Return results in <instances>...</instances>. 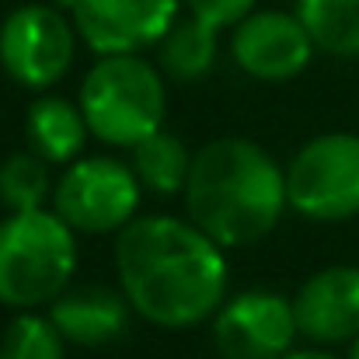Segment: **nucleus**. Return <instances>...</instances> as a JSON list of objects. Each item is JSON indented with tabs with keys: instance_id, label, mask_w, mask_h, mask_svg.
Listing matches in <instances>:
<instances>
[{
	"instance_id": "19",
	"label": "nucleus",
	"mask_w": 359,
	"mask_h": 359,
	"mask_svg": "<svg viewBox=\"0 0 359 359\" xmlns=\"http://www.w3.org/2000/svg\"><path fill=\"white\" fill-rule=\"evenodd\" d=\"M185 4H189V11L196 18H203V21L217 25V28L244 21L251 14V7H255V0H185Z\"/></svg>"
},
{
	"instance_id": "1",
	"label": "nucleus",
	"mask_w": 359,
	"mask_h": 359,
	"mask_svg": "<svg viewBox=\"0 0 359 359\" xmlns=\"http://www.w3.org/2000/svg\"><path fill=\"white\" fill-rule=\"evenodd\" d=\"M224 244L199 224L175 217L129 220L116 241L122 293L133 311L161 328H192L227 293Z\"/></svg>"
},
{
	"instance_id": "3",
	"label": "nucleus",
	"mask_w": 359,
	"mask_h": 359,
	"mask_svg": "<svg viewBox=\"0 0 359 359\" xmlns=\"http://www.w3.org/2000/svg\"><path fill=\"white\" fill-rule=\"evenodd\" d=\"M77 269L74 227L60 213H14L0 224V300L39 307L56 300Z\"/></svg>"
},
{
	"instance_id": "21",
	"label": "nucleus",
	"mask_w": 359,
	"mask_h": 359,
	"mask_svg": "<svg viewBox=\"0 0 359 359\" xmlns=\"http://www.w3.org/2000/svg\"><path fill=\"white\" fill-rule=\"evenodd\" d=\"M349 359H359V335L353 339V353H349Z\"/></svg>"
},
{
	"instance_id": "9",
	"label": "nucleus",
	"mask_w": 359,
	"mask_h": 359,
	"mask_svg": "<svg viewBox=\"0 0 359 359\" xmlns=\"http://www.w3.org/2000/svg\"><path fill=\"white\" fill-rule=\"evenodd\" d=\"M297 332L293 304L279 293H241L213 325L217 349L227 359H279Z\"/></svg>"
},
{
	"instance_id": "8",
	"label": "nucleus",
	"mask_w": 359,
	"mask_h": 359,
	"mask_svg": "<svg viewBox=\"0 0 359 359\" xmlns=\"http://www.w3.org/2000/svg\"><path fill=\"white\" fill-rule=\"evenodd\" d=\"M70 7L84 42L102 53H136L150 42H161L175 25L178 0H60Z\"/></svg>"
},
{
	"instance_id": "13",
	"label": "nucleus",
	"mask_w": 359,
	"mask_h": 359,
	"mask_svg": "<svg viewBox=\"0 0 359 359\" xmlns=\"http://www.w3.org/2000/svg\"><path fill=\"white\" fill-rule=\"evenodd\" d=\"M91 126L84 119V109L63 102V98H39L28 109V140L39 157L56 164H74L88 143Z\"/></svg>"
},
{
	"instance_id": "6",
	"label": "nucleus",
	"mask_w": 359,
	"mask_h": 359,
	"mask_svg": "<svg viewBox=\"0 0 359 359\" xmlns=\"http://www.w3.org/2000/svg\"><path fill=\"white\" fill-rule=\"evenodd\" d=\"M140 178L116 157H84L67 168L56 185V213L88 234H109L133 220L140 206Z\"/></svg>"
},
{
	"instance_id": "18",
	"label": "nucleus",
	"mask_w": 359,
	"mask_h": 359,
	"mask_svg": "<svg viewBox=\"0 0 359 359\" xmlns=\"http://www.w3.org/2000/svg\"><path fill=\"white\" fill-rule=\"evenodd\" d=\"M4 356L7 359H63V332L53 318L21 314L11 321L4 335Z\"/></svg>"
},
{
	"instance_id": "15",
	"label": "nucleus",
	"mask_w": 359,
	"mask_h": 359,
	"mask_svg": "<svg viewBox=\"0 0 359 359\" xmlns=\"http://www.w3.org/2000/svg\"><path fill=\"white\" fill-rule=\"evenodd\" d=\"M133 171L154 192L171 196V192L185 189L189 171H192V154L185 150V143L178 136L157 129L133 147Z\"/></svg>"
},
{
	"instance_id": "2",
	"label": "nucleus",
	"mask_w": 359,
	"mask_h": 359,
	"mask_svg": "<svg viewBox=\"0 0 359 359\" xmlns=\"http://www.w3.org/2000/svg\"><path fill=\"white\" fill-rule=\"evenodd\" d=\"M286 175L251 140H213L192 157L185 182V206L224 248L262 241L283 217Z\"/></svg>"
},
{
	"instance_id": "7",
	"label": "nucleus",
	"mask_w": 359,
	"mask_h": 359,
	"mask_svg": "<svg viewBox=\"0 0 359 359\" xmlns=\"http://www.w3.org/2000/svg\"><path fill=\"white\" fill-rule=\"evenodd\" d=\"M74 60V32L56 7H18L0 28V63L25 88L56 84Z\"/></svg>"
},
{
	"instance_id": "5",
	"label": "nucleus",
	"mask_w": 359,
	"mask_h": 359,
	"mask_svg": "<svg viewBox=\"0 0 359 359\" xmlns=\"http://www.w3.org/2000/svg\"><path fill=\"white\" fill-rule=\"evenodd\" d=\"M290 206L311 220H349L359 213V136L325 133L311 140L286 171Z\"/></svg>"
},
{
	"instance_id": "4",
	"label": "nucleus",
	"mask_w": 359,
	"mask_h": 359,
	"mask_svg": "<svg viewBox=\"0 0 359 359\" xmlns=\"http://www.w3.org/2000/svg\"><path fill=\"white\" fill-rule=\"evenodd\" d=\"M81 109L91 133L116 147H136L164 122V84L133 53L105 56L81 84Z\"/></svg>"
},
{
	"instance_id": "11",
	"label": "nucleus",
	"mask_w": 359,
	"mask_h": 359,
	"mask_svg": "<svg viewBox=\"0 0 359 359\" xmlns=\"http://www.w3.org/2000/svg\"><path fill=\"white\" fill-rule=\"evenodd\" d=\"M300 335L314 342H346L359 335V269L332 265L311 276L293 297Z\"/></svg>"
},
{
	"instance_id": "14",
	"label": "nucleus",
	"mask_w": 359,
	"mask_h": 359,
	"mask_svg": "<svg viewBox=\"0 0 359 359\" xmlns=\"http://www.w3.org/2000/svg\"><path fill=\"white\" fill-rule=\"evenodd\" d=\"M217 25L203 18H189L168 28L161 39V63L175 81H199L217 63Z\"/></svg>"
},
{
	"instance_id": "16",
	"label": "nucleus",
	"mask_w": 359,
	"mask_h": 359,
	"mask_svg": "<svg viewBox=\"0 0 359 359\" xmlns=\"http://www.w3.org/2000/svg\"><path fill=\"white\" fill-rule=\"evenodd\" d=\"M300 21L318 49L359 56V0H300Z\"/></svg>"
},
{
	"instance_id": "10",
	"label": "nucleus",
	"mask_w": 359,
	"mask_h": 359,
	"mask_svg": "<svg viewBox=\"0 0 359 359\" xmlns=\"http://www.w3.org/2000/svg\"><path fill=\"white\" fill-rule=\"evenodd\" d=\"M314 53V39L300 14L262 11L248 14L234 32V60L244 74L258 81H290L297 77Z\"/></svg>"
},
{
	"instance_id": "17",
	"label": "nucleus",
	"mask_w": 359,
	"mask_h": 359,
	"mask_svg": "<svg viewBox=\"0 0 359 359\" xmlns=\"http://www.w3.org/2000/svg\"><path fill=\"white\" fill-rule=\"evenodd\" d=\"M49 196V171L46 157L39 154H11L0 164V203L11 206L14 213L42 210Z\"/></svg>"
},
{
	"instance_id": "22",
	"label": "nucleus",
	"mask_w": 359,
	"mask_h": 359,
	"mask_svg": "<svg viewBox=\"0 0 359 359\" xmlns=\"http://www.w3.org/2000/svg\"><path fill=\"white\" fill-rule=\"evenodd\" d=\"M0 359H7V356H4V349H0Z\"/></svg>"
},
{
	"instance_id": "20",
	"label": "nucleus",
	"mask_w": 359,
	"mask_h": 359,
	"mask_svg": "<svg viewBox=\"0 0 359 359\" xmlns=\"http://www.w3.org/2000/svg\"><path fill=\"white\" fill-rule=\"evenodd\" d=\"M279 359H335V356H328V353H283Z\"/></svg>"
},
{
	"instance_id": "12",
	"label": "nucleus",
	"mask_w": 359,
	"mask_h": 359,
	"mask_svg": "<svg viewBox=\"0 0 359 359\" xmlns=\"http://www.w3.org/2000/svg\"><path fill=\"white\" fill-rule=\"evenodd\" d=\"M129 297L109 286H77L63 290L53 300L49 318L63 332L67 342L77 346H105L129 328Z\"/></svg>"
}]
</instances>
